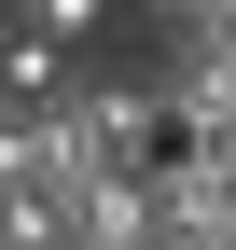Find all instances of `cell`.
I'll list each match as a JSON object with an SVG mask.
<instances>
[{
    "label": "cell",
    "mask_w": 236,
    "mask_h": 250,
    "mask_svg": "<svg viewBox=\"0 0 236 250\" xmlns=\"http://www.w3.org/2000/svg\"><path fill=\"white\" fill-rule=\"evenodd\" d=\"M153 28H236V0H139Z\"/></svg>",
    "instance_id": "8992f818"
},
{
    "label": "cell",
    "mask_w": 236,
    "mask_h": 250,
    "mask_svg": "<svg viewBox=\"0 0 236 250\" xmlns=\"http://www.w3.org/2000/svg\"><path fill=\"white\" fill-rule=\"evenodd\" d=\"M70 70H83V56H56V42H28V28H0V111H42Z\"/></svg>",
    "instance_id": "5b68a950"
},
{
    "label": "cell",
    "mask_w": 236,
    "mask_h": 250,
    "mask_svg": "<svg viewBox=\"0 0 236 250\" xmlns=\"http://www.w3.org/2000/svg\"><path fill=\"white\" fill-rule=\"evenodd\" d=\"M153 125L167 153H236V28H153Z\"/></svg>",
    "instance_id": "6da1fadb"
},
{
    "label": "cell",
    "mask_w": 236,
    "mask_h": 250,
    "mask_svg": "<svg viewBox=\"0 0 236 250\" xmlns=\"http://www.w3.org/2000/svg\"><path fill=\"white\" fill-rule=\"evenodd\" d=\"M139 236L153 250H236V153H153L139 167Z\"/></svg>",
    "instance_id": "7a4b0ae2"
},
{
    "label": "cell",
    "mask_w": 236,
    "mask_h": 250,
    "mask_svg": "<svg viewBox=\"0 0 236 250\" xmlns=\"http://www.w3.org/2000/svg\"><path fill=\"white\" fill-rule=\"evenodd\" d=\"M0 28H28V42L83 56V42H111V0H0Z\"/></svg>",
    "instance_id": "277c9868"
},
{
    "label": "cell",
    "mask_w": 236,
    "mask_h": 250,
    "mask_svg": "<svg viewBox=\"0 0 236 250\" xmlns=\"http://www.w3.org/2000/svg\"><path fill=\"white\" fill-rule=\"evenodd\" d=\"M70 98H83V125H98V153H111L125 181L167 153V125H153V98H139V83H111V70H70Z\"/></svg>",
    "instance_id": "3957f363"
}]
</instances>
